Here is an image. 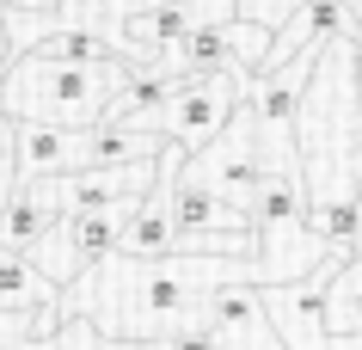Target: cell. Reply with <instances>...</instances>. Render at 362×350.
<instances>
[{
	"label": "cell",
	"mask_w": 362,
	"mask_h": 350,
	"mask_svg": "<svg viewBox=\"0 0 362 350\" xmlns=\"http://www.w3.org/2000/svg\"><path fill=\"white\" fill-rule=\"evenodd\" d=\"M0 6H13V13H43V6L49 13H68V0H0Z\"/></svg>",
	"instance_id": "11"
},
{
	"label": "cell",
	"mask_w": 362,
	"mask_h": 350,
	"mask_svg": "<svg viewBox=\"0 0 362 350\" xmlns=\"http://www.w3.org/2000/svg\"><path fill=\"white\" fill-rule=\"evenodd\" d=\"M141 74L135 62H49L37 49H25L0 68V111L13 123H62V129H98L111 123L117 93Z\"/></svg>",
	"instance_id": "1"
},
{
	"label": "cell",
	"mask_w": 362,
	"mask_h": 350,
	"mask_svg": "<svg viewBox=\"0 0 362 350\" xmlns=\"http://www.w3.org/2000/svg\"><path fill=\"white\" fill-rule=\"evenodd\" d=\"M240 98H246V80L178 68V86H172V98H166L153 117H135V129H153V136L172 141L185 160H197L203 148H215V141L233 129Z\"/></svg>",
	"instance_id": "2"
},
{
	"label": "cell",
	"mask_w": 362,
	"mask_h": 350,
	"mask_svg": "<svg viewBox=\"0 0 362 350\" xmlns=\"http://www.w3.org/2000/svg\"><path fill=\"white\" fill-rule=\"evenodd\" d=\"M93 166V129H62V123H13V173L19 185L68 178Z\"/></svg>",
	"instance_id": "4"
},
{
	"label": "cell",
	"mask_w": 362,
	"mask_h": 350,
	"mask_svg": "<svg viewBox=\"0 0 362 350\" xmlns=\"http://www.w3.org/2000/svg\"><path fill=\"white\" fill-rule=\"evenodd\" d=\"M246 221L258 233V246L264 240H283V233H301L307 228V178H301V166H270L264 185L246 203Z\"/></svg>",
	"instance_id": "5"
},
{
	"label": "cell",
	"mask_w": 362,
	"mask_h": 350,
	"mask_svg": "<svg viewBox=\"0 0 362 350\" xmlns=\"http://www.w3.org/2000/svg\"><path fill=\"white\" fill-rule=\"evenodd\" d=\"M325 332H332V344L362 338V252L344 258L332 271V283H325Z\"/></svg>",
	"instance_id": "8"
},
{
	"label": "cell",
	"mask_w": 362,
	"mask_h": 350,
	"mask_svg": "<svg viewBox=\"0 0 362 350\" xmlns=\"http://www.w3.org/2000/svg\"><path fill=\"white\" fill-rule=\"evenodd\" d=\"M160 350H221V338H215V332L203 326V320H185V326L172 332V338H166Z\"/></svg>",
	"instance_id": "10"
},
{
	"label": "cell",
	"mask_w": 362,
	"mask_h": 350,
	"mask_svg": "<svg viewBox=\"0 0 362 350\" xmlns=\"http://www.w3.org/2000/svg\"><path fill=\"white\" fill-rule=\"evenodd\" d=\"M31 49H37V56H49V62H80V68H98V62H129V56H117L98 31H86V25H62V31H49V37L31 43ZM141 74H148V68H141Z\"/></svg>",
	"instance_id": "9"
},
{
	"label": "cell",
	"mask_w": 362,
	"mask_h": 350,
	"mask_svg": "<svg viewBox=\"0 0 362 350\" xmlns=\"http://www.w3.org/2000/svg\"><path fill=\"white\" fill-rule=\"evenodd\" d=\"M356 111H362V49H356Z\"/></svg>",
	"instance_id": "13"
},
{
	"label": "cell",
	"mask_w": 362,
	"mask_h": 350,
	"mask_svg": "<svg viewBox=\"0 0 362 350\" xmlns=\"http://www.w3.org/2000/svg\"><path fill=\"white\" fill-rule=\"evenodd\" d=\"M228 19H240V0H166V6H148V13H123V31H129V56L141 68H153V62L178 56L191 31L228 25Z\"/></svg>",
	"instance_id": "3"
},
{
	"label": "cell",
	"mask_w": 362,
	"mask_h": 350,
	"mask_svg": "<svg viewBox=\"0 0 362 350\" xmlns=\"http://www.w3.org/2000/svg\"><path fill=\"white\" fill-rule=\"evenodd\" d=\"M129 209H135V203H123V209H86V215H68V246H74V258L86 264V271H93V264H105V258H117Z\"/></svg>",
	"instance_id": "7"
},
{
	"label": "cell",
	"mask_w": 362,
	"mask_h": 350,
	"mask_svg": "<svg viewBox=\"0 0 362 350\" xmlns=\"http://www.w3.org/2000/svg\"><path fill=\"white\" fill-rule=\"evenodd\" d=\"M6 49H13V43H6V19H0V68H6V62H13V56H6Z\"/></svg>",
	"instance_id": "12"
},
{
	"label": "cell",
	"mask_w": 362,
	"mask_h": 350,
	"mask_svg": "<svg viewBox=\"0 0 362 350\" xmlns=\"http://www.w3.org/2000/svg\"><path fill=\"white\" fill-rule=\"evenodd\" d=\"M62 295L49 276L31 264L25 252H13V246H0V313H19V320H37L43 308H62Z\"/></svg>",
	"instance_id": "6"
}]
</instances>
